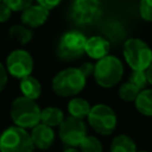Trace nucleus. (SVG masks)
Listing matches in <instances>:
<instances>
[{"instance_id": "9d476101", "label": "nucleus", "mask_w": 152, "mask_h": 152, "mask_svg": "<svg viewBox=\"0 0 152 152\" xmlns=\"http://www.w3.org/2000/svg\"><path fill=\"white\" fill-rule=\"evenodd\" d=\"M87 128L81 119L69 116L59 125V138L68 146H78L87 137Z\"/></svg>"}, {"instance_id": "1a4fd4ad", "label": "nucleus", "mask_w": 152, "mask_h": 152, "mask_svg": "<svg viewBox=\"0 0 152 152\" xmlns=\"http://www.w3.org/2000/svg\"><path fill=\"white\" fill-rule=\"evenodd\" d=\"M33 69V59L25 50L12 51L6 59V70L15 78H24L31 75Z\"/></svg>"}, {"instance_id": "6e6552de", "label": "nucleus", "mask_w": 152, "mask_h": 152, "mask_svg": "<svg viewBox=\"0 0 152 152\" xmlns=\"http://www.w3.org/2000/svg\"><path fill=\"white\" fill-rule=\"evenodd\" d=\"M101 15L99 0H74L71 5V17L78 25H89Z\"/></svg>"}, {"instance_id": "bb28decb", "label": "nucleus", "mask_w": 152, "mask_h": 152, "mask_svg": "<svg viewBox=\"0 0 152 152\" xmlns=\"http://www.w3.org/2000/svg\"><path fill=\"white\" fill-rule=\"evenodd\" d=\"M80 71L84 75V77L87 78L88 76H90L91 74H94V69H95V65H93L91 63H83L81 65V68H78Z\"/></svg>"}, {"instance_id": "412c9836", "label": "nucleus", "mask_w": 152, "mask_h": 152, "mask_svg": "<svg viewBox=\"0 0 152 152\" xmlns=\"http://www.w3.org/2000/svg\"><path fill=\"white\" fill-rule=\"evenodd\" d=\"M81 152H102V145L95 137H86L80 144Z\"/></svg>"}, {"instance_id": "6ab92c4d", "label": "nucleus", "mask_w": 152, "mask_h": 152, "mask_svg": "<svg viewBox=\"0 0 152 152\" xmlns=\"http://www.w3.org/2000/svg\"><path fill=\"white\" fill-rule=\"evenodd\" d=\"M10 36L19 44L21 45H25L27 44L32 37H33V32L26 27V26H23V25H14L11 27L10 30Z\"/></svg>"}, {"instance_id": "39448f33", "label": "nucleus", "mask_w": 152, "mask_h": 152, "mask_svg": "<svg viewBox=\"0 0 152 152\" xmlns=\"http://www.w3.org/2000/svg\"><path fill=\"white\" fill-rule=\"evenodd\" d=\"M31 135L21 127H8L0 137V152H33Z\"/></svg>"}, {"instance_id": "cd10ccee", "label": "nucleus", "mask_w": 152, "mask_h": 152, "mask_svg": "<svg viewBox=\"0 0 152 152\" xmlns=\"http://www.w3.org/2000/svg\"><path fill=\"white\" fill-rule=\"evenodd\" d=\"M7 83V70L6 68L0 63V91L5 88Z\"/></svg>"}, {"instance_id": "c756f323", "label": "nucleus", "mask_w": 152, "mask_h": 152, "mask_svg": "<svg viewBox=\"0 0 152 152\" xmlns=\"http://www.w3.org/2000/svg\"><path fill=\"white\" fill-rule=\"evenodd\" d=\"M64 152H80V151H77V150H76V148H74V147H70V148L64 150Z\"/></svg>"}, {"instance_id": "423d86ee", "label": "nucleus", "mask_w": 152, "mask_h": 152, "mask_svg": "<svg viewBox=\"0 0 152 152\" xmlns=\"http://www.w3.org/2000/svg\"><path fill=\"white\" fill-rule=\"evenodd\" d=\"M88 121L90 126L100 134H110L116 126V115L114 110L107 104H96L90 108L88 114Z\"/></svg>"}, {"instance_id": "20e7f679", "label": "nucleus", "mask_w": 152, "mask_h": 152, "mask_svg": "<svg viewBox=\"0 0 152 152\" xmlns=\"http://www.w3.org/2000/svg\"><path fill=\"white\" fill-rule=\"evenodd\" d=\"M124 74V66L119 58L114 56H106L97 61L94 69V77L99 86L110 88L119 83Z\"/></svg>"}, {"instance_id": "4be33fe9", "label": "nucleus", "mask_w": 152, "mask_h": 152, "mask_svg": "<svg viewBox=\"0 0 152 152\" xmlns=\"http://www.w3.org/2000/svg\"><path fill=\"white\" fill-rule=\"evenodd\" d=\"M2 2L14 12L24 11L32 5V0H2Z\"/></svg>"}, {"instance_id": "ddd939ff", "label": "nucleus", "mask_w": 152, "mask_h": 152, "mask_svg": "<svg viewBox=\"0 0 152 152\" xmlns=\"http://www.w3.org/2000/svg\"><path fill=\"white\" fill-rule=\"evenodd\" d=\"M31 139L34 147H38L40 150H46L52 145L55 139V133L51 127L44 124H38L32 129Z\"/></svg>"}, {"instance_id": "dca6fc26", "label": "nucleus", "mask_w": 152, "mask_h": 152, "mask_svg": "<svg viewBox=\"0 0 152 152\" xmlns=\"http://www.w3.org/2000/svg\"><path fill=\"white\" fill-rule=\"evenodd\" d=\"M90 108L91 107L88 103V101L81 97H74L68 104V110L71 114V116L76 119H81V120L84 116H88Z\"/></svg>"}, {"instance_id": "b1692460", "label": "nucleus", "mask_w": 152, "mask_h": 152, "mask_svg": "<svg viewBox=\"0 0 152 152\" xmlns=\"http://www.w3.org/2000/svg\"><path fill=\"white\" fill-rule=\"evenodd\" d=\"M140 15L147 21H152V0H140Z\"/></svg>"}, {"instance_id": "7ed1b4c3", "label": "nucleus", "mask_w": 152, "mask_h": 152, "mask_svg": "<svg viewBox=\"0 0 152 152\" xmlns=\"http://www.w3.org/2000/svg\"><path fill=\"white\" fill-rule=\"evenodd\" d=\"M124 56L128 65L137 71H145L152 64V51L150 46L138 38H131L125 42Z\"/></svg>"}, {"instance_id": "7c9ffc66", "label": "nucleus", "mask_w": 152, "mask_h": 152, "mask_svg": "<svg viewBox=\"0 0 152 152\" xmlns=\"http://www.w3.org/2000/svg\"><path fill=\"white\" fill-rule=\"evenodd\" d=\"M139 152H147V151H139Z\"/></svg>"}, {"instance_id": "2eb2a0df", "label": "nucleus", "mask_w": 152, "mask_h": 152, "mask_svg": "<svg viewBox=\"0 0 152 152\" xmlns=\"http://www.w3.org/2000/svg\"><path fill=\"white\" fill-rule=\"evenodd\" d=\"M63 120L64 114L57 107H46L40 112V121L49 127L59 126Z\"/></svg>"}, {"instance_id": "a211bd4d", "label": "nucleus", "mask_w": 152, "mask_h": 152, "mask_svg": "<svg viewBox=\"0 0 152 152\" xmlns=\"http://www.w3.org/2000/svg\"><path fill=\"white\" fill-rule=\"evenodd\" d=\"M110 152H137V147L132 138L121 134L113 139L110 145Z\"/></svg>"}, {"instance_id": "f03ea898", "label": "nucleus", "mask_w": 152, "mask_h": 152, "mask_svg": "<svg viewBox=\"0 0 152 152\" xmlns=\"http://www.w3.org/2000/svg\"><path fill=\"white\" fill-rule=\"evenodd\" d=\"M86 86V77L76 68H68L59 71L52 80V90L63 97L78 94Z\"/></svg>"}, {"instance_id": "5701e85b", "label": "nucleus", "mask_w": 152, "mask_h": 152, "mask_svg": "<svg viewBox=\"0 0 152 152\" xmlns=\"http://www.w3.org/2000/svg\"><path fill=\"white\" fill-rule=\"evenodd\" d=\"M129 83H132L133 86H135L138 89H142L146 83H147V78H146V74L145 71H137V70H133V72L129 76Z\"/></svg>"}, {"instance_id": "f8f14e48", "label": "nucleus", "mask_w": 152, "mask_h": 152, "mask_svg": "<svg viewBox=\"0 0 152 152\" xmlns=\"http://www.w3.org/2000/svg\"><path fill=\"white\" fill-rule=\"evenodd\" d=\"M109 49H110V44L106 38L101 36H94L87 39L84 52L89 57L100 61L101 58L108 56Z\"/></svg>"}, {"instance_id": "f3484780", "label": "nucleus", "mask_w": 152, "mask_h": 152, "mask_svg": "<svg viewBox=\"0 0 152 152\" xmlns=\"http://www.w3.org/2000/svg\"><path fill=\"white\" fill-rule=\"evenodd\" d=\"M135 107L141 114L152 116V89H145L138 94Z\"/></svg>"}, {"instance_id": "393cba45", "label": "nucleus", "mask_w": 152, "mask_h": 152, "mask_svg": "<svg viewBox=\"0 0 152 152\" xmlns=\"http://www.w3.org/2000/svg\"><path fill=\"white\" fill-rule=\"evenodd\" d=\"M11 10L4 4V2H1L0 4V23H5V21H7L8 19H10V17H11Z\"/></svg>"}, {"instance_id": "a878e982", "label": "nucleus", "mask_w": 152, "mask_h": 152, "mask_svg": "<svg viewBox=\"0 0 152 152\" xmlns=\"http://www.w3.org/2000/svg\"><path fill=\"white\" fill-rule=\"evenodd\" d=\"M37 1H38V5H40L42 7H44L49 11V10H52L53 7H56L57 5H59V2L62 0H37Z\"/></svg>"}, {"instance_id": "9b49d317", "label": "nucleus", "mask_w": 152, "mask_h": 152, "mask_svg": "<svg viewBox=\"0 0 152 152\" xmlns=\"http://www.w3.org/2000/svg\"><path fill=\"white\" fill-rule=\"evenodd\" d=\"M49 18V11L40 5H31L21 13V21L26 27H38Z\"/></svg>"}, {"instance_id": "f257e3e1", "label": "nucleus", "mask_w": 152, "mask_h": 152, "mask_svg": "<svg viewBox=\"0 0 152 152\" xmlns=\"http://www.w3.org/2000/svg\"><path fill=\"white\" fill-rule=\"evenodd\" d=\"M40 108L34 102L25 96L17 97L11 106V118L13 122L21 128L34 127L40 121Z\"/></svg>"}, {"instance_id": "4468645a", "label": "nucleus", "mask_w": 152, "mask_h": 152, "mask_svg": "<svg viewBox=\"0 0 152 152\" xmlns=\"http://www.w3.org/2000/svg\"><path fill=\"white\" fill-rule=\"evenodd\" d=\"M20 90L25 97L30 100H36L40 96L42 86L37 78L32 76H27L20 80Z\"/></svg>"}, {"instance_id": "2f4dec72", "label": "nucleus", "mask_w": 152, "mask_h": 152, "mask_svg": "<svg viewBox=\"0 0 152 152\" xmlns=\"http://www.w3.org/2000/svg\"><path fill=\"white\" fill-rule=\"evenodd\" d=\"M1 2H2V0H0V4H1Z\"/></svg>"}, {"instance_id": "0eeeda50", "label": "nucleus", "mask_w": 152, "mask_h": 152, "mask_svg": "<svg viewBox=\"0 0 152 152\" xmlns=\"http://www.w3.org/2000/svg\"><path fill=\"white\" fill-rule=\"evenodd\" d=\"M86 42L87 39L84 34L81 33L80 31L76 30L68 31L62 36L59 40L58 55L61 56V58L66 61L76 59L80 56H82V53L84 52Z\"/></svg>"}, {"instance_id": "c85d7f7f", "label": "nucleus", "mask_w": 152, "mask_h": 152, "mask_svg": "<svg viewBox=\"0 0 152 152\" xmlns=\"http://www.w3.org/2000/svg\"><path fill=\"white\" fill-rule=\"evenodd\" d=\"M145 74H146V78H147V82L152 84V64L145 70Z\"/></svg>"}, {"instance_id": "aec40b11", "label": "nucleus", "mask_w": 152, "mask_h": 152, "mask_svg": "<svg viewBox=\"0 0 152 152\" xmlns=\"http://www.w3.org/2000/svg\"><path fill=\"white\" fill-rule=\"evenodd\" d=\"M140 93V89H138L135 86H133L132 83L127 82V83H124L120 89H119V95L120 97L124 100V101H127V102H131V101H135L138 94Z\"/></svg>"}]
</instances>
